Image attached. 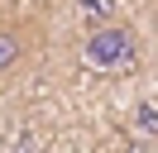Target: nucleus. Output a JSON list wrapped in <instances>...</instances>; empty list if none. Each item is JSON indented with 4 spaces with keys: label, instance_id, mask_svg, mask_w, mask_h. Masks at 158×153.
Masks as SVG:
<instances>
[{
    "label": "nucleus",
    "instance_id": "obj_1",
    "mask_svg": "<svg viewBox=\"0 0 158 153\" xmlns=\"http://www.w3.org/2000/svg\"><path fill=\"white\" fill-rule=\"evenodd\" d=\"M81 57H86V67H96V72H125V67H134V34L120 29V24H106V29H96V34L86 38Z\"/></svg>",
    "mask_w": 158,
    "mask_h": 153
},
{
    "label": "nucleus",
    "instance_id": "obj_2",
    "mask_svg": "<svg viewBox=\"0 0 158 153\" xmlns=\"http://www.w3.org/2000/svg\"><path fill=\"white\" fill-rule=\"evenodd\" d=\"M15 57H19V43H15L10 34H0V72H5V67H10Z\"/></svg>",
    "mask_w": 158,
    "mask_h": 153
},
{
    "label": "nucleus",
    "instance_id": "obj_3",
    "mask_svg": "<svg viewBox=\"0 0 158 153\" xmlns=\"http://www.w3.org/2000/svg\"><path fill=\"white\" fill-rule=\"evenodd\" d=\"M77 5H81V14H110L115 0H77Z\"/></svg>",
    "mask_w": 158,
    "mask_h": 153
},
{
    "label": "nucleus",
    "instance_id": "obj_4",
    "mask_svg": "<svg viewBox=\"0 0 158 153\" xmlns=\"http://www.w3.org/2000/svg\"><path fill=\"white\" fill-rule=\"evenodd\" d=\"M139 129H158V110L153 105H139Z\"/></svg>",
    "mask_w": 158,
    "mask_h": 153
}]
</instances>
